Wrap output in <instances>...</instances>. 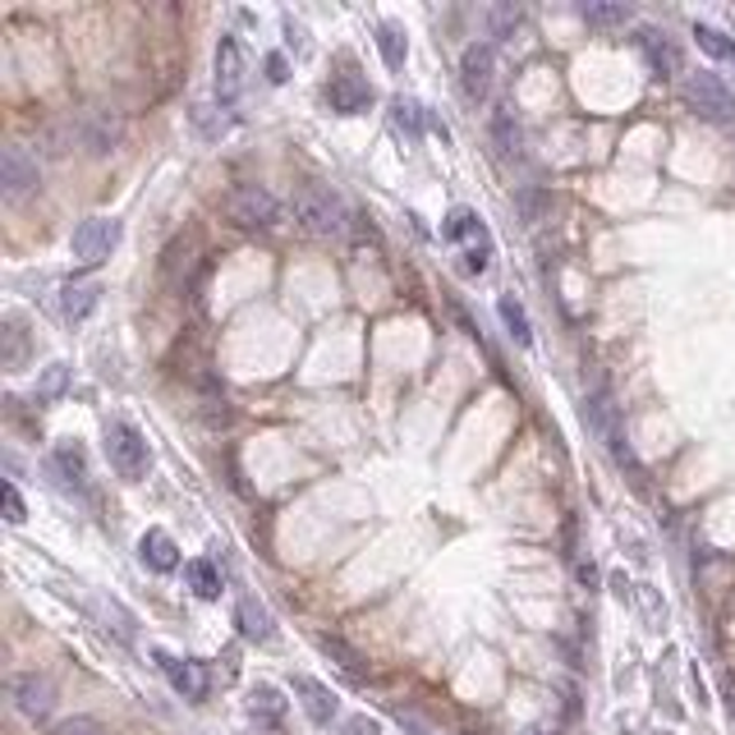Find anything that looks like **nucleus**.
<instances>
[{
  "instance_id": "16",
  "label": "nucleus",
  "mask_w": 735,
  "mask_h": 735,
  "mask_svg": "<svg viewBox=\"0 0 735 735\" xmlns=\"http://www.w3.org/2000/svg\"><path fill=\"white\" fill-rule=\"evenodd\" d=\"M139 556H143V566H147V570H162V574L175 570V561H180V556H175L170 533H162V529H147V533H143Z\"/></svg>"
},
{
  "instance_id": "15",
  "label": "nucleus",
  "mask_w": 735,
  "mask_h": 735,
  "mask_svg": "<svg viewBox=\"0 0 735 735\" xmlns=\"http://www.w3.org/2000/svg\"><path fill=\"white\" fill-rule=\"evenodd\" d=\"M235 620H239V635L244 639H253V643H266L276 635V620H272V612L266 607H258L253 597H239V612H235Z\"/></svg>"
},
{
  "instance_id": "20",
  "label": "nucleus",
  "mask_w": 735,
  "mask_h": 735,
  "mask_svg": "<svg viewBox=\"0 0 735 735\" xmlns=\"http://www.w3.org/2000/svg\"><path fill=\"white\" fill-rule=\"evenodd\" d=\"M0 364H5L10 372H19L28 364V336H24V327H19L14 318L0 327Z\"/></svg>"
},
{
  "instance_id": "9",
  "label": "nucleus",
  "mask_w": 735,
  "mask_h": 735,
  "mask_svg": "<svg viewBox=\"0 0 735 735\" xmlns=\"http://www.w3.org/2000/svg\"><path fill=\"white\" fill-rule=\"evenodd\" d=\"M157 657V666H162V676L170 680V689L175 695H185V699H203L208 695V672L198 662H189V657H170V653H152Z\"/></svg>"
},
{
  "instance_id": "24",
  "label": "nucleus",
  "mask_w": 735,
  "mask_h": 735,
  "mask_svg": "<svg viewBox=\"0 0 735 735\" xmlns=\"http://www.w3.org/2000/svg\"><path fill=\"white\" fill-rule=\"evenodd\" d=\"M497 313H501L506 331H510V336H515L520 345H529V341H533V327H529V313H524V308H520L515 299H510V295H501V299H497Z\"/></svg>"
},
{
  "instance_id": "6",
  "label": "nucleus",
  "mask_w": 735,
  "mask_h": 735,
  "mask_svg": "<svg viewBox=\"0 0 735 735\" xmlns=\"http://www.w3.org/2000/svg\"><path fill=\"white\" fill-rule=\"evenodd\" d=\"M116 116H106V110H83L79 120H70V143H79L87 157H106L116 147Z\"/></svg>"
},
{
  "instance_id": "10",
  "label": "nucleus",
  "mask_w": 735,
  "mask_h": 735,
  "mask_svg": "<svg viewBox=\"0 0 735 735\" xmlns=\"http://www.w3.org/2000/svg\"><path fill=\"white\" fill-rule=\"evenodd\" d=\"M460 87H464L470 102H483L487 93H493V51L478 47V42L460 56Z\"/></svg>"
},
{
  "instance_id": "11",
  "label": "nucleus",
  "mask_w": 735,
  "mask_h": 735,
  "mask_svg": "<svg viewBox=\"0 0 735 735\" xmlns=\"http://www.w3.org/2000/svg\"><path fill=\"white\" fill-rule=\"evenodd\" d=\"M327 102H331V110H341V116H359V110H368V102H372V87H368L359 74H354V70L331 74Z\"/></svg>"
},
{
  "instance_id": "17",
  "label": "nucleus",
  "mask_w": 735,
  "mask_h": 735,
  "mask_svg": "<svg viewBox=\"0 0 735 735\" xmlns=\"http://www.w3.org/2000/svg\"><path fill=\"white\" fill-rule=\"evenodd\" d=\"M249 712H253V722H262V726H281L285 722V695L276 685H258L253 695H249Z\"/></svg>"
},
{
  "instance_id": "37",
  "label": "nucleus",
  "mask_w": 735,
  "mask_h": 735,
  "mask_svg": "<svg viewBox=\"0 0 735 735\" xmlns=\"http://www.w3.org/2000/svg\"><path fill=\"white\" fill-rule=\"evenodd\" d=\"M405 735H423V731H414V726H405Z\"/></svg>"
},
{
  "instance_id": "36",
  "label": "nucleus",
  "mask_w": 735,
  "mask_h": 735,
  "mask_svg": "<svg viewBox=\"0 0 735 735\" xmlns=\"http://www.w3.org/2000/svg\"><path fill=\"white\" fill-rule=\"evenodd\" d=\"M266 79L285 83V56H266Z\"/></svg>"
},
{
  "instance_id": "7",
  "label": "nucleus",
  "mask_w": 735,
  "mask_h": 735,
  "mask_svg": "<svg viewBox=\"0 0 735 735\" xmlns=\"http://www.w3.org/2000/svg\"><path fill=\"white\" fill-rule=\"evenodd\" d=\"M10 695H14L19 712H24L28 722H47V718H51V708H56V685H51L47 676H37V672L14 676Z\"/></svg>"
},
{
  "instance_id": "30",
  "label": "nucleus",
  "mask_w": 735,
  "mask_h": 735,
  "mask_svg": "<svg viewBox=\"0 0 735 735\" xmlns=\"http://www.w3.org/2000/svg\"><path fill=\"white\" fill-rule=\"evenodd\" d=\"M515 208H520V216L529 221V226H533V221H538L543 216V208H547V198L538 193V189H520V198H515Z\"/></svg>"
},
{
  "instance_id": "12",
  "label": "nucleus",
  "mask_w": 735,
  "mask_h": 735,
  "mask_svg": "<svg viewBox=\"0 0 735 735\" xmlns=\"http://www.w3.org/2000/svg\"><path fill=\"white\" fill-rule=\"evenodd\" d=\"M244 87V56H239V42L235 37H221L216 42V97L221 102H235Z\"/></svg>"
},
{
  "instance_id": "23",
  "label": "nucleus",
  "mask_w": 735,
  "mask_h": 735,
  "mask_svg": "<svg viewBox=\"0 0 735 735\" xmlns=\"http://www.w3.org/2000/svg\"><path fill=\"white\" fill-rule=\"evenodd\" d=\"M579 14H584L593 28H620V24L630 19V10H626V5H612V0H584V5H579Z\"/></svg>"
},
{
  "instance_id": "34",
  "label": "nucleus",
  "mask_w": 735,
  "mask_h": 735,
  "mask_svg": "<svg viewBox=\"0 0 735 735\" xmlns=\"http://www.w3.org/2000/svg\"><path fill=\"white\" fill-rule=\"evenodd\" d=\"M64 387V368L56 364V368H47V377H42V395H56Z\"/></svg>"
},
{
  "instance_id": "22",
  "label": "nucleus",
  "mask_w": 735,
  "mask_h": 735,
  "mask_svg": "<svg viewBox=\"0 0 735 735\" xmlns=\"http://www.w3.org/2000/svg\"><path fill=\"white\" fill-rule=\"evenodd\" d=\"M185 579H189V589H193L198 597H208V603H212V597H221V574H216L212 561H203V556L185 566Z\"/></svg>"
},
{
  "instance_id": "29",
  "label": "nucleus",
  "mask_w": 735,
  "mask_h": 735,
  "mask_svg": "<svg viewBox=\"0 0 735 735\" xmlns=\"http://www.w3.org/2000/svg\"><path fill=\"white\" fill-rule=\"evenodd\" d=\"M493 133H497V143H501V152H510V147H520V129H515V120H510V110L501 106L497 116H493Z\"/></svg>"
},
{
  "instance_id": "31",
  "label": "nucleus",
  "mask_w": 735,
  "mask_h": 735,
  "mask_svg": "<svg viewBox=\"0 0 735 735\" xmlns=\"http://www.w3.org/2000/svg\"><path fill=\"white\" fill-rule=\"evenodd\" d=\"M56 735H106L97 718H70V722H60Z\"/></svg>"
},
{
  "instance_id": "1",
  "label": "nucleus",
  "mask_w": 735,
  "mask_h": 735,
  "mask_svg": "<svg viewBox=\"0 0 735 735\" xmlns=\"http://www.w3.org/2000/svg\"><path fill=\"white\" fill-rule=\"evenodd\" d=\"M295 226L304 230V235H341V226H345V208H341V198L331 193V189H322V185H304L299 193H295Z\"/></svg>"
},
{
  "instance_id": "18",
  "label": "nucleus",
  "mask_w": 735,
  "mask_h": 735,
  "mask_svg": "<svg viewBox=\"0 0 735 735\" xmlns=\"http://www.w3.org/2000/svg\"><path fill=\"white\" fill-rule=\"evenodd\" d=\"M318 649H322L331 662H336V666H341V672H345L349 680H364V676H368V662H364L359 653H354L345 639H336V635H322V639H318Z\"/></svg>"
},
{
  "instance_id": "35",
  "label": "nucleus",
  "mask_w": 735,
  "mask_h": 735,
  "mask_svg": "<svg viewBox=\"0 0 735 735\" xmlns=\"http://www.w3.org/2000/svg\"><path fill=\"white\" fill-rule=\"evenodd\" d=\"M345 735H377V722H368V718H349V722H345Z\"/></svg>"
},
{
  "instance_id": "33",
  "label": "nucleus",
  "mask_w": 735,
  "mask_h": 735,
  "mask_svg": "<svg viewBox=\"0 0 735 735\" xmlns=\"http://www.w3.org/2000/svg\"><path fill=\"white\" fill-rule=\"evenodd\" d=\"M460 272H464V276H483V272H487V249H470V253H464Z\"/></svg>"
},
{
  "instance_id": "2",
  "label": "nucleus",
  "mask_w": 735,
  "mask_h": 735,
  "mask_svg": "<svg viewBox=\"0 0 735 735\" xmlns=\"http://www.w3.org/2000/svg\"><path fill=\"white\" fill-rule=\"evenodd\" d=\"M226 212L244 230H266V226H276V216H281L276 198L266 193L262 185H235L230 198H226Z\"/></svg>"
},
{
  "instance_id": "26",
  "label": "nucleus",
  "mask_w": 735,
  "mask_h": 735,
  "mask_svg": "<svg viewBox=\"0 0 735 735\" xmlns=\"http://www.w3.org/2000/svg\"><path fill=\"white\" fill-rule=\"evenodd\" d=\"M695 37H699V47H703L712 60L735 64V42H731V37H722L718 28H708V24H699V28H695Z\"/></svg>"
},
{
  "instance_id": "13",
  "label": "nucleus",
  "mask_w": 735,
  "mask_h": 735,
  "mask_svg": "<svg viewBox=\"0 0 735 735\" xmlns=\"http://www.w3.org/2000/svg\"><path fill=\"white\" fill-rule=\"evenodd\" d=\"M295 695H299V703L308 712V722H313V726H331V718H336V695H331L322 680L295 676Z\"/></svg>"
},
{
  "instance_id": "19",
  "label": "nucleus",
  "mask_w": 735,
  "mask_h": 735,
  "mask_svg": "<svg viewBox=\"0 0 735 735\" xmlns=\"http://www.w3.org/2000/svg\"><path fill=\"white\" fill-rule=\"evenodd\" d=\"M97 295H102V285L97 281H79V285H64V318L70 322H83L87 313L97 308Z\"/></svg>"
},
{
  "instance_id": "8",
  "label": "nucleus",
  "mask_w": 735,
  "mask_h": 735,
  "mask_svg": "<svg viewBox=\"0 0 735 735\" xmlns=\"http://www.w3.org/2000/svg\"><path fill=\"white\" fill-rule=\"evenodd\" d=\"M0 189H5V198H24L37 189V162L28 157V147L10 143L0 152Z\"/></svg>"
},
{
  "instance_id": "27",
  "label": "nucleus",
  "mask_w": 735,
  "mask_h": 735,
  "mask_svg": "<svg viewBox=\"0 0 735 735\" xmlns=\"http://www.w3.org/2000/svg\"><path fill=\"white\" fill-rule=\"evenodd\" d=\"M483 235V226H478V216L474 212H464V208H455L447 221H441V239H447V244H455V239H464V235Z\"/></svg>"
},
{
  "instance_id": "14",
  "label": "nucleus",
  "mask_w": 735,
  "mask_h": 735,
  "mask_svg": "<svg viewBox=\"0 0 735 735\" xmlns=\"http://www.w3.org/2000/svg\"><path fill=\"white\" fill-rule=\"evenodd\" d=\"M639 51L649 56V64H653V74H657V79L680 74V51H676V42L666 37V33L643 28V33H639Z\"/></svg>"
},
{
  "instance_id": "21",
  "label": "nucleus",
  "mask_w": 735,
  "mask_h": 735,
  "mask_svg": "<svg viewBox=\"0 0 735 735\" xmlns=\"http://www.w3.org/2000/svg\"><path fill=\"white\" fill-rule=\"evenodd\" d=\"M56 470L64 474V483H74V487L87 483V455H83L79 441H60V447H56Z\"/></svg>"
},
{
  "instance_id": "4",
  "label": "nucleus",
  "mask_w": 735,
  "mask_h": 735,
  "mask_svg": "<svg viewBox=\"0 0 735 735\" xmlns=\"http://www.w3.org/2000/svg\"><path fill=\"white\" fill-rule=\"evenodd\" d=\"M685 102L695 106L699 116H708V120H726L731 110H735L731 87H726L718 74H708V70H699V74L685 79Z\"/></svg>"
},
{
  "instance_id": "5",
  "label": "nucleus",
  "mask_w": 735,
  "mask_h": 735,
  "mask_svg": "<svg viewBox=\"0 0 735 735\" xmlns=\"http://www.w3.org/2000/svg\"><path fill=\"white\" fill-rule=\"evenodd\" d=\"M116 239H120V221H106V216H87L83 226L74 230V258L87 262V266H97L102 258H110V249H116Z\"/></svg>"
},
{
  "instance_id": "32",
  "label": "nucleus",
  "mask_w": 735,
  "mask_h": 735,
  "mask_svg": "<svg viewBox=\"0 0 735 735\" xmlns=\"http://www.w3.org/2000/svg\"><path fill=\"white\" fill-rule=\"evenodd\" d=\"M0 497H5V520H10V524L24 520V497H19L14 483H5V493H0Z\"/></svg>"
},
{
  "instance_id": "3",
  "label": "nucleus",
  "mask_w": 735,
  "mask_h": 735,
  "mask_svg": "<svg viewBox=\"0 0 735 735\" xmlns=\"http://www.w3.org/2000/svg\"><path fill=\"white\" fill-rule=\"evenodd\" d=\"M106 455L120 478H143L147 470V441L133 423H106Z\"/></svg>"
},
{
  "instance_id": "25",
  "label": "nucleus",
  "mask_w": 735,
  "mask_h": 735,
  "mask_svg": "<svg viewBox=\"0 0 735 735\" xmlns=\"http://www.w3.org/2000/svg\"><path fill=\"white\" fill-rule=\"evenodd\" d=\"M377 47H382V60L391 64V70H400V64H405V33H400L395 24H382L377 28Z\"/></svg>"
},
{
  "instance_id": "28",
  "label": "nucleus",
  "mask_w": 735,
  "mask_h": 735,
  "mask_svg": "<svg viewBox=\"0 0 735 735\" xmlns=\"http://www.w3.org/2000/svg\"><path fill=\"white\" fill-rule=\"evenodd\" d=\"M423 120H428V116H423L418 102H395V106H391V125H395L400 133H410V139H418Z\"/></svg>"
}]
</instances>
